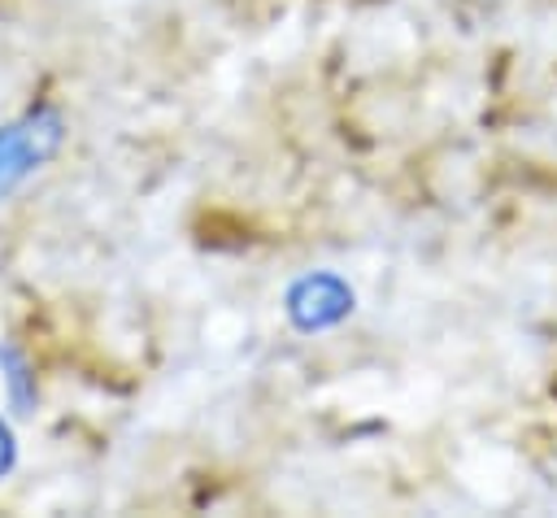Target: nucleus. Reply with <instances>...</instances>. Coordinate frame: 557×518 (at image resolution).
I'll list each match as a JSON object with an SVG mask.
<instances>
[{
  "label": "nucleus",
  "instance_id": "2",
  "mask_svg": "<svg viewBox=\"0 0 557 518\" xmlns=\"http://www.w3.org/2000/svg\"><path fill=\"white\" fill-rule=\"evenodd\" d=\"M13 470V435H9V427L0 422V479Z\"/></svg>",
  "mask_w": 557,
  "mask_h": 518
},
{
  "label": "nucleus",
  "instance_id": "1",
  "mask_svg": "<svg viewBox=\"0 0 557 518\" xmlns=\"http://www.w3.org/2000/svg\"><path fill=\"white\" fill-rule=\"evenodd\" d=\"M61 144V122L52 109H35L0 131V196H9L30 170H39Z\"/></svg>",
  "mask_w": 557,
  "mask_h": 518
}]
</instances>
